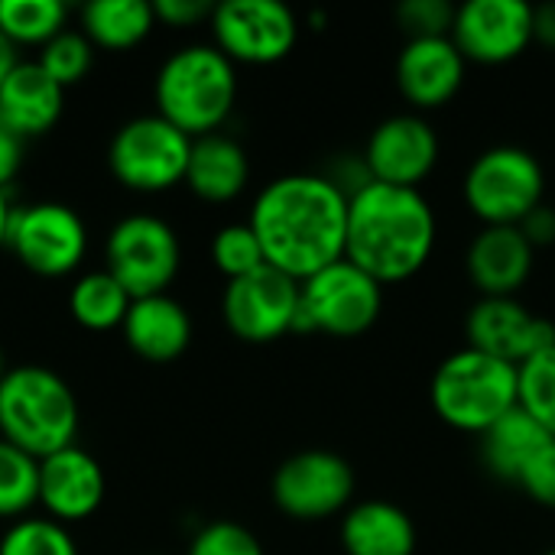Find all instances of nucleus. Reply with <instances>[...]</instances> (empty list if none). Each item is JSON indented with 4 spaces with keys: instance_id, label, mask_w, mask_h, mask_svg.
<instances>
[{
    "instance_id": "nucleus-18",
    "label": "nucleus",
    "mask_w": 555,
    "mask_h": 555,
    "mask_svg": "<svg viewBox=\"0 0 555 555\" xmlns=\"http://www.w3.org/2000/svg\"><path fill=\"white\" fill-rule=\"evenodd\" d=\"M468 59L452 36H423L406 39L397 55V88L416 107V114L449 104L465 85Z\"/></svg>"
},
{
    "instance_id": "nucleus-25",
    "label": "nucleus",
    "mask_w": 555,
    "mask_h": 555,
    "mask_svg": "<svg viewBox=\"0 0 555 555\" xmlns=\"http://www.w3.org/2000/svg\"><path fill=\"white\" fill-rule=\"evenodd\" d=\"M78 23L94 49L127 52L153 33L156 13L146 0H91L81 7Z\"/></svg>"
},
{
    "instance_id": "nucleus-14",
    "label": "nucleus",
    "mask_w": 555,
    "mask_h": 555,
    "mask_svg": "<svg viewBox=\"0 0 555 555\" xmlns=\"http://www.w3.org/2000/svg\"><path fill=\"white\" fill-rule=\"evenodd\" d=\"M361 156L374 182L420 189L436 172L442 143L436 127L426 120V114L403 111V114H390L374 127Z\"/></svg>"
},
{
    "instance_id": "nucleus-30",
    "label": "nucleus",
    "mask_w": 555,
    "mask_h": 555,
    "mask_svg": "<svg viewBox=\"0 0 555 555\" xmlns=\"http://www.w3.org/2000/svg\"><path fill=\"white\" fill-rule=\"evenodd\" d=\"M36 62L52 81H59L62 88H72L88 78L94 65V46L81 29L68 26L36 52Z\"/></svg>"
},
{
    "instance_id": "nucleus-21",
    "label": "nucleus",
    "mask_w": 555,
    "mask_h": 555,
    "mask_svg": "<svg viewBox=\"0 0 555 555\" xmlns=\"http://www.w3.org/2000/svg\"><path fill=\"white\" fill-rule=\"evenodd\" d=\"M120 335L137 358L150 364H169L192 345V315L169 293L143 296L130 302Z\"/></svg>"
},
{
    "instance_id": "nucleus-10",
    "label": "nucleus",
    "mask_w": 555,
    "mask_h": 555,
    "mask_svg": "<svg viewBox=\"0 0 555 555\" xmlns=\"http://www.w3.org/2000/svg\"><path fill=\"white\" fill-rule=\"evenodd\" d=\"M7 250L36 276H68L88 254V228L65 202L16 205L10 218Z\"/></svg>"
},
{
    "instance_id": "nucleus-40",
    "label": "nucleus",
    "mask_w": 555,
    "mask_h": 555,
    "mask_svg": "<svg viewBox=\"0 0 555 555\" xmlns=\"http://www.w3.org/2000/svg\"><path fill=\"white\" fill-rule=\"evenodd\" d=\"M16 62H20V55H16V46L0 33V85H3V78L16 68Z\"/></svg>"
},
{
    "instance_id": "nucleus-12",
    "label": "nucleus",
    "mask_w": 555,
    "mask_h": 555,
    "mask_svg": "<svg viewBox=\"0 0 555 555\" xmlns=\"http://www.w3.org/2000/svg\"><path fill=\"white\" fill-rule=\"evenodd\" d=\"M211 39L234 65L283 62L299 42V16L283 0H224L211 13Z\"/></svg>"
},
{
    "instance_id": "nucleus-35",
    "label": "nucleus",
    "mask_w": 555,
    "mask_h": 555,
    "mask_svg": "<svg viewBox=\"0 0 555 555\" xmlns=\"http://www.w3.org/2000/svg\"><path fill=\"white\" fill-rule=\"evenodd\" d=\"M533 504L555 511V439H550L514 481Z\"/></svg>"
},
{
    "instance_id": "nucleus-2",
    "label": "nucleus",
    "mask_w": 555,
    "mask_h": 555,
    "mask_svg": "<svg viewBox=\"0 0 555 555\" xmlns=\"http://www.w3.org/2000/svg\"><path fill=\"white\" fill-rule=\"evenodd\" d=\"M439 241L433 202L420 189L371 182L348 205L345 257L377 283H403L416 276Z\"/></svg>"
},
{
    "instance_id": "nucleus-29",
    "label": "nucleus",
    "mask_w": 555,
    "mask_h": 555,
    "mask_svg": "<svg viewBox=\"0 0 555 555\" xmlns=\"http://www.w3.org/2000/svg\"><path fill=\"white\" fill-rule=\"evenodd\" d=\"M0 555H81L72 530L49 517L13 520L0 537Z\"/></svg>"
},
{
    "instance_id": "nucleus-38",
    "label": "nucleus",
    "mask_w": 555,
    "mask_h": 555,
    "mask_svg": "<svg viewBox=\"0 0 555 555\" xmlns=\"http://www.w3.org/2000/svg\"><path fill=\"white\" fill-rule=\"evenodd\" d=\"M23 150H26V140H20L7 127H0V189L3 192L16 182V176L23 169Z\"/></svg>"
},
{
    "instance_id": "nucleus-3",
    "label": "nucleus",
    "mask_w": 555,
    "mask_h": 555,
    "mask_svg": "<svg viewBox=\"0 0 555 555\" xmlns=\"http://www.w3.org/2000/svg\"><path fill=\"white\" fill-rule=\"evenodd\" d=\"M156 114L192 140L218 133L237 104V65L215 42H189L153 78Z\"/></svg>"
},
{
    "instance_id": "nucleus-36",
    "label": "nucleus",
    "mask_w": 555,
    "mask_h": 555,
    "mask_svg": "<svg viewBox=\"0 0 555 555\" xmlns=\"http://www.w3.org/2000/svg\"><path fill=\"white\" fill-rule=\"evenodd\" d=\"M153 13H156V23H166L172 29H189V26L211 20L215 3H208V0H156Z\"/></svg>"
},
{
    "instance_id": "nucleus-6",
    "label": "nucleus",
    "mask_w": 555,
    "mask_h": 555,
    "mask_svg": "<svg viewBox=\"0 0 555 555\" xmlns=\"http://www.w3.org/2000/svg\"><path fill=\"white\" fill-rule=\"evenodd\" d=\"M462 198L481 224H520L546 202V169L530 150L498 143L472 159Z\"/></svg>"
},
{
    "instance_id": "nucleus-4",
    "label": "nucleus",
    "mask_w": 555,
    "mask_h": 555,
    "mask_svg": "<svg viewBox=\"0 0 555 555\" xmlns=\"http://www.w3.org/2000/svg\"><path fill=\"white\" fill-rule=\"evenodd\" d=\"M81 426L78 397L62 374L46 364L7 367L0 380V439L33 459H49L75 446Z\"/></svg>"
},
{
    "instance_id": "nucleus-11",
    "label": "nucleus",
    "mask_w": 555,
    "mask_h": 555,
    "mask_svg": "<svg viewBox=\"0 0 555 555\" xmlns=\"http://www.w3.org/2000/svg\"><path fill=\"white\" fill-rule=\"evenodd\" d=\"M270 494L273 504L299 524L341 517L354 501V468L328 449H306L280 462Z\"/></svg>"
},
{
    "instance_id": "nucleus-15",
    "label": "nucleus",
    "mask_w": 555,
    "mask_h": 555,
    "mask_svg": "<svg viewBox=\"0 0 555 555\" xmlns=\"http://www.w3.org/2000/svg\"><path fill=\"white\" fill-rule=\"evenodd\" d=\"M465 338L468 348L520 367L553 348L555 322L527 309L517 296H478L465 315Z\"/></svg>"
},
{
    "instance_id": "nucleus-26",
    "label": "nucleus",
    "mask_w": 555,
    "mask_h": 555,
    "mask_svg": "<svg viewBox=\"0 0 555 555\" xmlns=\"http://www.w3.org/2000/svg\"><path fill=\"white\" fill-rule=\"evenodd\" d=\"M130 302L133 299L127 296V289L107 270H88L68 289V312L88 332L120 328Z\"/></svg>"
},
{
    "instance_id": "nucleus-39",
    "label": "nucleus",
    "mask_w": 555,
    "mask_h": 555,
    "mask_svg": "<svg viewBox=\"0 0 555 555\" xmlns=\"http://www.w3.org/2000/svg\"><path fill=\"white\" fill-rule=\"evenodd\" d=\"M533 36H537V42L555 49V0L533 7Z\"/></svg>"
},
{
    "instance_id": "nucleus-34",
    "label": "nucleus",
    "mask_w": 555,
    "mask_h": 555,
    "mask_svg": "<svg viewBox=\"0 0 555 555\" xmlns=\"http://www.w3.org/2000/svg\"><path fill=\"white\" fill-rule=\"evenodd\" d=\"M397 20L410 39L423 36H452L455 7L449 0H403L397 7Z\"/></svg>"
},
{
    "instance_id": "nucleus-7",
    "label": "nucleus",
    "mask_w": 555,
    "mask_h": 555,
    "mask_svg": "<svg viewBox=\"0 0 555 555\" xmlns=\"http://www.w3.org/2000/svg\"><path fill=\"white\" fill-rule=\"evenodd\" d=\"M380 312H384V283H377L348 257H341L338 263L299 283V312L293 332L358 338L374 328Z\"/></svg>"
},
{
    "instance_id": "nucleus-17",
    "label": "nucleus",
    "mask_w": 555,
    "mask_h": 555,
    "mask_svg": "<svg viewBox=\"0 0 555 555\" xmlns=\"http://www.w3.org/2000/svg\"><path fill=\"white\" fill-rule=\"evenodd\" d=\"M107 498V478L101 462L78 442L39 462V507L55 524L91 520Z\"/></svg>"
},
{
    "instance_id": "nucleus-5",
    "label": "nucleus",
    "mask_w": 555,
    "mask_h": 555,
    "mask_svg": "<svg viewBox=\"0 0 555 555\" xmlns=\"http://www.w3.org/2000/svg\"><path fill=\"white\" fill-rule=\"evenodd\" d=\"M429 403L446 426L485 436L520 406V367L465 345L436 367Z\"/></svg>"
},
{
    "instance_id": "nucleus-27",
    "label": "nucleus",
    "mask_w": 555,
    "mask_h": 555,
    "mask_svg": "<svg viewBox=\"0 0 555 555\" xmlns=\"http://www.w3.org/2000/svg\"><path fill=\"white\" fill-rule=\"evenodd\" d=\"M68 29V7L62 0H0V33L20 49H42Z\"/></svg>"
},
{
    "instance_id": "nucleus-24",
    "label": "nucleus",
    "mask_w": 555,
    "mask_h": 555,
    "mask_svg": "<svg viewBox=\"0 0 555 555\" xmlns=\"http://www.w3.org/2000/svg\"><path fill=\"white\" fill-rule=\"evenodd\" d=\"M553 436L524 410L517 406L514 413H507L501 423H494L485 436H481V462L485 468L501 478V481H517L524 465L550 442Z\"/></svg>"
},
{
    "instance_id": "nucleus-37",
    "label": "nucleus",
    "mask_w": 555,
    "mask_h": 555,
    "mask_svg": "<svg viewBox=\"0 0 555 555\" xmlns=\"http://www.w3.org/2000/svg\"><path fill=\"white\" fill-rule=\"evenodd\" d=\"M517 228L527 234V241H530L537 250H540V247H550V244H555V208L550 202L537 205Z\"/></svg>"
},
{
    "instance_id": "nucleus-28",
    "label": "nucleus",
    "mask_w": 555,
    "mask_h": 555,
    "mask_svg": "<svg viewBox=\"0 0 555 555\" xmlns=\"http://www.w3.org/2000/svg\"><path fill=\"white\" fill-rule=\"evenodd\" d=\"M39 504V459L0 439V520H23Z\"/></svg>"
},
{
    "instance_id": "nucleus-16",
    "label": "nucleus",
    "mask_w": 555,
    "mask_h": 555,
    "mask_svg": "<svg viewBox=\"0 0 555 555\" xmlns=\"http://www.w3.org/2000/svg\"><path fill=\"white\" fill-rule=\"evenodd\" d=\"M452 39L468 62H514L537 39L533 7L527 0H465L462 7H455Z\"/></svg>"
},
{
    "instance_id": "nucleus-43",
    "label": "nucleus",
    "mask_w": 555,
    "mask_h": 555,
    "mask_svg": "<svg viewBox=\"0 0 555 555\" xmlns=\"http://www.w3.org/2000/svg\"><path fill=\"white\" fill-rule=\"evenodd\" d=\"M543 555H555V550H550V553H543Z\"/></svg>"
},
{
    "instance_id": "nucleus-41",
    "label": "nucleus",
    "mask_w": 555,
    "mask_h": 555,
    "mask_svg": "<svg viewBox=\"0 0 555 555\" xmlns=\"http://www.w3.org/2000/svg\"><path fill=\"white\" fill-rule=\"evenodd\" d=\"M13 202H10V192L0 189V250L7 247V234H10V218H13Z\"/></svg>"
},
{
    "instance_id": "nucleus-19",
    "label": "nucleus",
    "mask_w": 555,
    "mask_h": 555,
    "mask_svg": "<svg viewBox=\"0 0 555 555\" xmlns=\"http://www.w3.org/2000/svg\"><path fill=\"white\" fill-rule=\"evenodd\" d=\"M533 267L537 247L517 224H485L465 250V273L481 296H520Z\"/></svg>"
},
{
    "instance_id": "nucleus-42",
    "label": "nucleus",
    "mask_w": 555,
    "mask_h": 555,
    "mask_svg": "<svg viewBox=\"0 0 555 555\" xmlns=\"http://www.w3.org/2000/svg\"><path fill=\"white\" fill-rule=\"evenodd\" d=\"M3 374H7V361H3V348H0V380H3Z\"/></svg>"
},
{
    "instance_id": "nucleus-33",
    "label": "nucleus",
    "mask_w": 555,
    "mask_h": 555,
    "mask_svg": "<svg viewBox=\"0 0 555 555\" xmlns=\"http://www.w3.org/2000/svg\"><path fill=\"white\" fill-rule=\"evenodd\" d=\"M185 555H267L260 540L244 527V524H234V520H211L205 524L192 543H189V553Z\"/></svg>"
},
{
    "instance_id": "nucleus-23",
    "label": "nucleus",
    "mask_w": 555,
    "mask_h": 555,
    "mask_svg": "<svg viewBox=\"0 0 555 555\" xmlns=\"http://www.w3.org/2000/svg\"><path fill=\"white\" fill-rule=\"evenodd\" d=\"M250 182L247 150L228 133H208L192 140V156L185 169V185L195 198L224 205L234 202Z\"/></svg>"
},
{
    "instance_id": "nucleus-9",
    "label": "nucleus",
    "mask_w": 555,
    "mask_h": 555,
    "mask_svg": "<svg viewBox=\"0 0 555 555\" xmlns=\"http://www.w3.org/2000/svg\"><path fill=\"white\" fill-rule=\"evenodd\" d=\"M104 270L127 289L130 299L169 293L182 270V241L159 215H124L107 231Z\"/></svg>"
},
{
    "instance_id": "nucleus-13",
    "label": "nucleus",
    "mask_w": 555,
    "mask_h": 555,
    "mask_svg": "<svg viewBox=\"0 0 555 555\" xmlns=\"http://www.w3.org/2000/svg\"><path fill=\"white\" fill-rule=\"evenodd\" d=\"M299 312V283L273 267H260L241 280H228L221 293V315L234 338L247 345H270L293 332Z\"/></svg>"
},
{
    "instance_id": "nucleus-20",
    "label": "nucleus",
    "mask_w": 555,
    "mask_h": 555,
    "mask_svg": "<svg viewBox=\"0 0 555 555\" xmlns=\"http://www.w3.org/2000/svg\"><path fill=\"white\" fill-rule=\"evenodd\" d=\"M65 107V88L52 81L36 59H20L0 85V127L20 140L49 133Z\"/></svg>"
},
{
    "instance_id": "nucleus-22",
    "label": "nucleus",
    "mask_w": 555,
    "mask_h": 555,
    "mask_svg": "<svg viewBox=\"0 0 555 555\" xmlns=\"http://www.w3.org/2000/svg\"><path fill=\"white\" fill-rule=\"evenodd\" d=\"M338 543L345 555H413L420 533L400 504L358 501L341 514Z\"/></svg>"
},
{
    "instance_id": "nucleus-31",
    "label": "nucleus",
    "mask_w": 555,
    "mask_h": 555,
    "mask_svg": "<svg viewBox=\"0 0 555 555\" xmlns=\"http://www.w3.org/2000/svg\"><path fill=\"white\" fill-rule=\"evenodd\" d=\"M211 260L228 280H241L260 267H267L263 247L247 221H234L215 231L211 237Z\"/></svg>"
},
{
    "instance_id": "nucleus-32",
    "label": "nucleus",
    "mask_w": 555,
    "mask_h": 555,
    "mask_svg": "<svg viewBox=\"0 0 555 555\" xmlns=\"http://www.w3.org/2000/svg\"><path fill=\"white\" fill-rule=\"evenodd\" d=\"M520 406L555 439V345L520 364Z\"/></svg>"
},
{
    "instance_id": "nucleus-8",
    "label": "nucleus",
    "mask_w": 555,
    "mask_h": 555,
    "mask_svg": "<svg viewBox=\"0 0 555 555\" xmlns=\"http://www.w3.org/2000/svg\"><path fill=\"white\" fill-rule=\"evenodd\" d=\"M192 156V137L159 114H140L124 120L107 146L111 176L143 195H159L185 182Z\"/></svg>"
},
{
    "instance_id": "nucleus-1",
    "label": "nucleus",
    "mask_w": 555,
    "mask_h": 555,
    "mask_svg": "<svg viewBox=\"0 0 555 555\" xmlns=\"http://www.w3.org/2000/svg\"><path fill=\"white\" fill-rule=\"evenodd\" d=\"M348 205L351 198L325 172H289L257 192L247 224L267 267L302 283L345 257Z\"/></svg>"
}]
</instances>
